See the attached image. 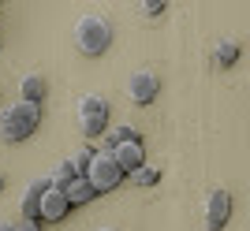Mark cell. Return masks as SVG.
<instances>
[{
    "label": "cell",
    "instance_id": "d6986e66",
    "mask_svg": "<svg viewBox=\"0 0 250 231\" xmlns=\"http://www.w3.org/2000/svg\"><path fill=\"white\" fill-rule=\"evenodd\" d=\"M0 231H15V220H0Z\"/></svg>",
    "mask_w": 250,
    "mask_h": 231
},
{
    "label": "cell",
    "instance_id": "5b68a950",
    "mask_svg": "<svg viewBox=\"0 0 250 231\" xmlns=\"http://www.w3.org/2000/svg\"><path fill=\"white\" fill-rule=\"evenodd\" d=\"M231 216V194L228 190H209L206 205H202V228L206 231H220Z\"/></svg>",
    "mask_w": 250,
    "mask_h": 231
},
{
    "label": "cell",
    "instance_id": "44dd1931",
    "mask_svg": "<svg viewBox=\"0 0 250 231\" xmlns=\"http://www.w3.org/2000/svg\"><path fill=\"white\" fill-rule=\"evenodd\" d=\"M0 190H4V175H0Z\"/></svg>",
    "mask_w": 250,
    "mask_h": 231
},
{
    "label": "cell",
    "instance_id": "8fae6325",
    "mask_svg": "<svg viewBox=\"0 0 250 231\" xmlns=\"http://www.w3.org/2000/svg\"><path fill=\"white\" fill-rule=\"evenodd\" d=\"M42 97H45V78H42V75H22V82H19V101L42 105Z\"/></svg>",
    "mask_w": 250,
    "mask_h": 231
},
{
    "label": "cell",
    "instance_id": "6da1fadb",
    "mask_svg": "<svg viewBox=\"0 0 250 231\" xmlns=\"http://www.w3.org/2000/svg\"><path fill=\"white\" fill-rule=\"evenodd\" d=\"M42 123V105H30V101H11L4 112H0V138L4 142H22L30 138Z\"/></svg>",
    "mask_w": 250,
    "mask_h": 231
},
{
    "label": "cell",
    "instance_id": "9a60e30c",
    "mask_svg": "<svg viewBox=\"0 0 250 231\" xmlns=\"http://www.w3.org/2000/svg\"><path fill=\"white\" fill-rule=\"evenodd\" d=\"M94 153H97V149H90V146H86V149H75L71 157H67V160H71V168H75V175H86V168H90Z\"/></svg>",
    "mask_w": 250,
    "mask_h": 231
},
{
    "label": "cell",
    "instance_id": "52a82bcc",
    "mask_svg": "<svg viewBox=\"0 0 250 231\" xmlns=\"http://www.w3.org/2000/svg\"><path fill=\"white\" fill-rule=\"evenodd\" d=\"M45 190H49V179H34V183H26V190H22V198H19L22 220H42V198H45Z\"/></svg>",
    "mask_w": 250,
    "mask_h": 231
},
{
    "label": "cell",
    "instance_id": "277c9868",
    "mask_svg": "<svg viewBox=\"0 0 250 231\" xmlns=\"http://www.w3.org/2000/svg\"><path fill=\"white\" fill-rule=\"evenodd\" d=\"M79 131H83L86 138L104 135V131H108V105H104L97 94L79 97Z\"/></svg>",
    "mask_w": 250,
    "mask_h": 231
},
{
    "label": "cell",
    "instance_id": "e0dca14e",
    "mask_svg": "<svg viewBox=\"0 0 250 231\" xmlns=\"http://www.w3.org/2000/svg\"><path fill=\"white\" fill-rule=\"evenodd\" d=\"M161 11H165L161 0H142V15H161Z\"/></svg>",
    "mask_w": 250,
    "mask_h": 231
},
{
    "label": "cell",
    "instance_id": "7c38bea8",
    "mask_svg": "<svg viewBox=\"0 0 250 231\" xmlns=\"http://www.w3.org/2000/svg\"><path fill=\"white\" fill-rule=\"evenodd\" d=\"M213 60H217L220 67H231V63L239 60V41H231V38L217 41V49H213Z\"/></svg>",
    "mask_w": 250,
    "mask_h": 231
},
{
    "label": "cell",
    "instance_id": "ba28073f",
    "mask_svg": "<svg viewBox=\"0 0 250 231\" xmlns=\"http://www.w3.org/2000/svg\"><path fill=\"white\" fill-rule=\"evenodd\" d=\"M112 153V160L120 164V172L124 175H131L135 168H142L146 164V153H142V142H120L116 149H108Z\"/></svg>",
    "mask_w": 250,
    "mask_h": 231
},
{
    "label": "cell",
    "instance_id": "9c48e42d",
    "mask_svg": "<svg viewBox=\"0 0 250 231\" xmlns=\"http://www.w3.org/2000/svg\"><path fill=\"white\" fill-rule=\"evenodd\" d=\"M67 209H71V205H67V198H63V190H45V198H42V220H63V216H67Z\"/></svg>",
    "mask_w": 250,
    "mask_h": 231
},
{
    "label": "cell",
    "instance_id": "7a4b0ae2",
    "mask_svg": "<svg viewBox=\"0 0 250 231\" xmlns=\"http://www.w3.org/2000/svg\"><path fill=\"white\" fill-rule=\"evenodd\" d=\"M75 45L86 56H101L112 45V22L104 15H97V11H86L83 19L75 22Z\"/></svg>",
    "mask_w": 250,
    "mask_h": 231
},
{
    "label": "cell",
    "instance_id": "8992f818",
    "mask_svg": "<svg viewBox=\"0 0 250 231\" xmlns=\"http://www.w3.org/2000/svg\"><path fill=\"white\" fill-rule=\"evenodd\" d=\"M157 90H161V82H157V75L149 67H135V71L127 75V97L135 105H149L157 97Z\"/></svg>",
    "mask_w": 250,
    "mask_h": 231
},
{
    "label": "cell",
    "instance_id": "30bf717a",
    "mask_svg": "<svg viewBox=\"0 0 250 231\" xmlns=\"http://www.w3.org/2000/svg\"><path fill=\"white\" fill-rule=\"evenodd\" d=\"M63 198H67V205H86V201H94L97 194H94V187L79 175V179H71V183L63 187Z\"/></svg>",
    "mask_w": 250,
    "mask_h": 231
},
{
    "label": "cell",
    "instance_id": "3957f363",
    "mask_svg": "<svg viewBox=\"0 0 250 231\" xmlns=\"http://www.w3.org/2000/svg\"><path fill=\"white\" fill-rule=\"evenodd\" d=\"M83 179L94 187V194H108V190H116L120 183H124V172H120V164L112 160V153H108V149H97Z\"/></svg>",
    "mask_w": 250,
    "mask_h": 231
},
{
    "label": "cell",
    "instance_id": "4fadbf2b",
    "mask_svg": "<svg viewBox=\"0 0 250 231\" xmlns=\"http://www.w3.org/2000/svg\"><path fill=\"white\" fill-rule=\"evenodd\" d=\"M71 179H79V175H75V168H71V160H60V164L52 168V175H49V187L52 190H63Z\"/></svg>",
    "mask_w": 250,
    "mask_h": 231
},
{
    "label": "cell",
    "instance_id": "ffe728a7",
    "mask_svg": "<svg viewBox=\"0 0 250 231\" xmlns=\"http://www.w3.org/2000/svg\"><path fill=\"white\" fill-rule=\"evenodd\" d=\"M97 231H116V228H97Z\"/></svg>",
    "mask_w": 250,
    "mask_h": 231
},
{
    "label": "cell",
    "instance_id": "2e32d148",
    "mask_svg": "<svg viewBox=\"0 0 250 231\" xmlns=\"http://www.w3.org/2000/svg\"><path fill=\"white\" fill-rule=\"evenodd\" d=\"M131 179H135L138 187H153V183H157V168H153V164H142V168L131 172Z\"/></svg>",
    "mask_w": 250,
    "mask_h": 231
},
{
    "label": "cell",
    "instance_id": "5bb4252c",
    "mask_svg": "<svg viewBox=\"0 0 250 231\" xmlns=\"http://www.w3.org/2000/svg\"><path fill=\"white\" fill-rule=\"evenodd\" d=\"M120 142H138V135L131 127H108L104 131V149H116Z\"/></svg>",
    "mask_w": 250,
    "mask_h": 231
},
{
    "label": "cell",
    "instance_id": "ac0fdd59",
    "mask_svg": "<svg viewBox=\"0 0 250 231\" xmlns=\"http://www.w3.org/2000/svg\"><path fill=\"white\" fill-rule=\"evenodd\" d=\"M15 231H38V220H15Z\"/></svg>",
    "mask_w": 250,
    "mask_h": 231
}]
</instances>
